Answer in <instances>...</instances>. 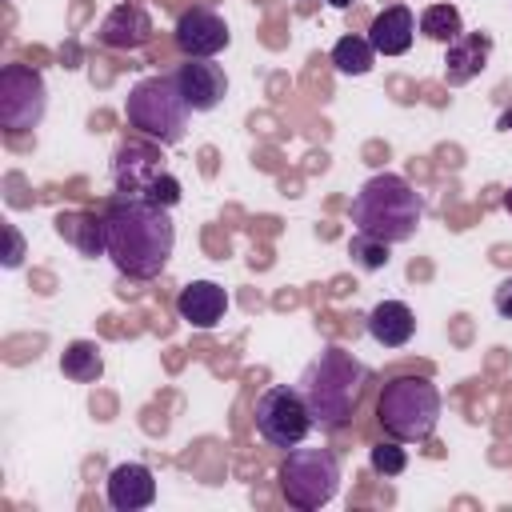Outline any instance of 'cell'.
Segmentation results:
<instances>
[{
    "instance_id": "obj_21",
    "label": "cell",
    "mask_w": 512,
    "mask_h": 512,
    "mask_svg": "<svg viewBox=\"0 0 512 512\" xmlns=\"http://www.w3.org/2000/svg\"><path fill=\"white\" fill-rule=\"evenodd\" d=\"M420 32L428 40H440V44H452L460 32H464V20H460V8L456 4H428L420 12Z\"/></svg>"
},
{
    "instance_id": "obj_2",
    "label": "cell",
    "mask_w": 512,
    "mask_h": 512,
    "mask_svg": "<svg viewBox=\"0 0 512 512\" xmlns=\"http://www.w3.org/2000/svg\"><path fill=\"white\" fill-rule=\"evenodd\" d=\"M308 412H312V424L336 432L344 428L360 400H364V388H368V364H360L348 348L340 344H324L316 360H308V368L300 372L296 380Z\"/></svg>"
},
{
    "instance_id": "obj_6",
    "label": "cell",
    "mask_w": 512,
    "mask_h": 512,
    "mask_svg": "<svg viewBox=\"0 0 512 512\" xmlns=\"http://www.w3.org/2000/svg\"><path fill=\"white\" fill-rule=\"evenodd\" d=\"M280 492L292 508H324L340 492V460L332 448H288L280 464Z\"/></svg>"
},
{
    "instance_id": "obj_16",
    "label": "cell",
    "mask_w": 512,
    "mask_h": 512,
    "mask_svg": "<svg viewBox=\"0 0 512 512\" xmlns=\"http://www.w3.org/2000/svg\"><path fill=\"white\" fill-rule=\"evenodd\" d=\"M412 36H416V16L408 4H392L368 24V44L380 56H404L412 48Z\"/></svg>"
},
{
    "instance_id": "obj_28",
    "label": "cell",
    "mask_w": 512,
    "mask_h": 512,
    "mask_svg": "<svg viewBox=\"0 0 512 512\" xmlns=\"http://www.w3.org/2000/svg\"><path fill=\"white\" fill-rule=\"evenodd\" d=\"M328 4H332V8H348L352 0H328Z\"/></svg>"
},
{
    "instance_id": "obj_14",
    "label": "cell",
    "mask_w": 512,
    "mask_h": 512,
    "mask_svg": "<svg viewBox=\"0 0 512 512\" xmlns=\"http://www.w3.org/2000/svg\"><path fill=\"white\" fill-rule=\"evenodd\" d=\"M152 16L140 8V4H116L104 20H100V44L104 48H120V52H132V48H144L152 40Z\"/></svg>"
},
{
    "instance_id": "obj_23",
    "label": "cell",
    "mask_w": 512,
    "mask_h": 512,
    "mask_svg": "<svg viewBox=\"0 0 512 512\" xmlns=\"http://www.w3.org/2000/svg\"><path fill=\"white\" fill-rule=\"evenodd\" d=\"M368 464H372V472H380V476H400V472L408 468V452L400 448V440H380V444L368 452Z\"/></svg>"
},
{
    "instance_id": "obj_7",
    "label": "cell",
    "mask_w": 512,
    "mask_h": 512,
    "mask_svg": "<svg viewBox=\"0 0 512 512\" xmlns=\"http://www.w3.org/2000/svg\"><path fill=\"white\" fill-rule=\"evenodd\" d=\"M312 428V412L296 384H272L256 396V432L272 448H296Z\"/></svg>"
},
{
    "instance_id": "obj_3",
    "label": "cell",
    "mask_w": 512,
    "mask_h": 512,
    "mask_svg": "<svg viewBox=\"0 0 512 512\" xmlns=\"http://www.w3.org/2000/svg\"><path fill=\"white\" fill-rule=\"evenodd\" d=\"M424 216V204L416 196V188L396 176V172H380L372 180L360 184V192L352 196V224L364 236L388 240V244H404L416 236Z\"/></svg>"
},
{
    "instance_id": "obj_8",
    "label": "cell",
    "mask_w": 512,
    "mask_h": 512,
    "mask_svg": "<svg viewBox=\"0 0 512 512\" xmlns=\"http://www.w3.org/2000/svg\"><path fill=\"white\" fill-rule=\"evenodd\" d=\"M48 88L44 76L28 64H4L0 68V124L8 132H28L44 120Z\"/></svg>"
},
{
    "instance_id": "obj_17",
    "label": "cell",
    "mask_w": 512,
    "mask_h": 512,
    "mask_svg": "<svg viewBox=\"0 0 512 512\" xmlns=\"http://www.w3.org/2000/svg\"><path fill=\"white\" fill-rule=\"evenodd\" d=\"M416 332V316L404 300H380L372 312H368V336L384 348H404Z\"/></svg>"
},
{
    "instance_id": "obj_19",
    "label": "cell",
    "mask_w": 512,
    "mask_h": 512,
    "mask_svg": "<svg viewBox=\"0 0 512 512\" xmlns=\"http://www.w3.org/2000/svg\"><path fill=\"white\" fill-rule=\"evenodd\" d=\"M60 372L72 384H96L104 376V352H100V344L96 340H72L60 352Z\"/></svg>"
},
{
    "instance_id": "obj_10",
    "label": "cell",
    "mask_w": 512,
    "mask_h": 512,
    "mask_svg": "<svg viewBox=\"0 0 512 512\" xmlns=\"http://www.w3.org/2000/svg\"><path fill=\"white\" fill-rule=\"evenodd\" d=\"M172 36H176V48H180L188 60H212V56L224 52L228 40H232V36H228V24H224L212 8H188V12H180Z\"/></svg>"
},
{
    "instance_id": "obj_1",
    "label": "cell",
    "mask_w": 512,
    "mask_h": 512,
    "mask_svg": "<svg viewBox=\"0 0 512 512\" xmlns=\"http://www.w3.org/2000/svg\"><path fill=\"white\" fill-rule=\"evenodd\" d=\"M176 244V228L168 208L148 200H124L116 196L104 212V248L120 276L128 280H152L164 272Z\"/></svg>"
},
{
    "instance_id": "obj_18",
    "label": "cell",
    "mask_w": 512,
    "mask_h": 512,
    "mask_svg": "<svg viewBox=\"0 0 512 512\" xmlns=\"http://www.w3.org/2000/svg\"><path fill=\"white\" fill-rule=\"evenodd\" d=\"M56 232L80 256H108V248H104V216H92V212H60L56 216Z\"/></svg>"
},
{
    "instance_id": "obj_11",
    "label": "cell",
    "mask_w": 512,
    "mask_h": 512,
    "mask_svg": "<svg viewBox=\"0 0 512 512\" xmlns=\"http://www.w3.org/2000/svg\"><path fill=\"white\" fill-rule=\"evenodd\" d=\"M172 80H176V88H180V96L188 100L192 112H212L228 96V76L212 60H188L172 72Z\"/></svg>"
},
{
    "instance_id": "obj_22",
    "label": "cell",
    "mask_w": 512,
    "mask_h": 512,
    "mask_svg": "<svg viewBox=\"0 0 512 512\" xmlns=\"http://www.w3.org/2000/svg\"><path fill=\"white\" fill-rule=\"evenodd\" d=\"M388 240H376V236H364V232H356L352 236V244H348V256L364 268V272H380L384 264H388Z\"/></svg>"
},
{
    "instance_id": "obj_13",
    "label": "cell",
    "mask_w": 512,
    "mask_h": 512,
    "mask_svg": "<svg viewBox=\"0 0 512 512\" xmlns=\"http://www.w3.org/2000/svg\"><path fill=\"white\" fill-rule=\"evenodd\" d=\"M228 312V292L216 280H192L176 296V316L192 328H216Z\"/></svg>"
},
{
    "instance_id": "obj_12",
    "label": "cell",
    "mask_w": 512,
    "mask_h": 512,
    "mask_svg": "<svg viewBox=\"0 0 512 512\" xmlns=\"http://www.w3.org/2000/svg\"><path fill=\"white\" fill-rule=\"evenodd\" d=\"M104 496L116 512H140L156 500V476L148 464H136V460L116 464L104 480Z\"/></svg>"
},
{
    "instance_id": "obj_27",
    "label": "cell",
    "mask_w": 512,
    "mask_h": 512,
    "mask_svg": "<svg viewBox=\"0 0 512 512\" xmlns=\"http://www.w3.org/2000/svg\"><path fill=\"white\" fill-rule=\"evenodd\" d=\"M496 128H500V132H512V104H508V108L500 112V120H496Z\"/></svg>"
},
{
    "instance_id": "obj_15",
    "label": "cell",
    "mask_w": 512,
    "mask_h": 512,
    "mask_svg": "<svg viewBox=\"0 0 512 512\" xmlns=\"http://www.w3.org/2000/svg\"><path fill=\"white\" fill-rule=\"evenodd\" d=\"M488 52H492V40H488L484 32H460V36L448 44V52H444V80H448L452 88L476 80V76L488 68Z\"/></svg>"
},
{
    "instance_id": "obj_29",
    "label": "cell",
    "mask_w": 512,
    "mask_h": 512,
    "mask_svg": "<svg viewBox=\"0 0 512 512\" xmlns=\"http://www.w3.org/2000/svg\"><path fill=\"white\" fill-rule=\"evenodd\" d=\"M504 208H508V212H512V188H508V192H504Z\"/></svg>"
},
{
    "instance_id": "obj_5",
    "label": "cell",
    "mask_w": 512,
    "mask_h": 512,
    "mask_svg": "<svg viewBox=\"0 0 512 512\" xmlns=\"http://www.w3.org/2000/svg\"><path fill=\"white\" fill-rule=\"evenodd\" d=\"M188 100L180 96L176 80L172 76H144L132 84L128 100H124V116L136 132H144L148 140H160V144H176L184 140V128H188Z\"/></svg>"
},
{
    "instance_id": "obj_20",
    "label": "cell",
    "mask_w": 512,
    "mask_h": 512,
    "mask_svg": "<svg viewBox=\"0 0 512 512\" xmlns=\"http://www.w3.org/2000/svg\"><path fill=\"white\" fill-rule=\"evenodd\" d=\"M332 64L344 76H364L376 64V48L368 44V36H340L332 44Z\"/></svg>"
},
{
    "instance_id": "obj_26",
    "label": "cell",
    "mask_w": 512,
    "mask_h": 512,
    "mask_svg": "<svg viewBox=\"0 0 512 512\" xmlns=\"http://www.w3.org/2000/svg\"><path fill=\"white\" fill-rule=\"evenodd\" d=\"M24 260V244H20V232L16 228H8V256H4V264L8 268H16Z\"/></svg>"
},
{
    "instance_id": "obj_24",
    "label": "cell",
    "mask_w": 512,
    "mask_h": 512,
    "mask_svg": "<svg viewBox=\"0 0 512 512\" xmlns=\"http://www.w3.org/2000/svg\"><path fill=\"white\" fill-rule=\"evenodd\" d=\"M180 192H184L180 180H176L172 172H164V176H156V184L148 188L144 200H148V204H160V208H176V204H180Z\"/></svg>"
},
{
    "instance_id": "obj_4",
    "label": "cell",
    "mask_w": 512,
    "mask_h": 512,
    "mask_svg": "<svg viewBox=\"0 0 512 512\" xmlns=\"http://www.w3.org/2000/svg\"><path fill=\"white\" fill-rule=\"evenodd\" d=\"M376 420L400 444L428 440L440 424V388L428 376H396L376 400Z\"/></svg>"
},
{
    "instance_id": "obj_9",
    "label": "cell",
    "mask_w": 512,
    "mask_h": 512,
    "mask_svg": "<svg viewBox=\"0 0 512 512\" xmlns=\"http://www.w3.org/2000/svg\"><path fill=\"white\" fill-rule=\"evenodd\" d=\"M168 164L160 156V148L152 144H120L116 156H112V184H116V196L124 200H144L148 188L156 184V176H164Z\"/></svg>"
},
{
    "instance_id": "obj_25",
    "label": "cell",
    "mask_w": 512,
    "mask_h": 512,
    "mask_svg": "<svg viewBox=\"0 0 512 512\" xmlns=\"http://www.w3.org/2000/svg\"><path fill=\"white\" fill-rule=\"evenodd\" d=\"M492 308H496V316L512 320V276H504V280L496 284V292H492Z\"/></svg>"
}]
</instances>
